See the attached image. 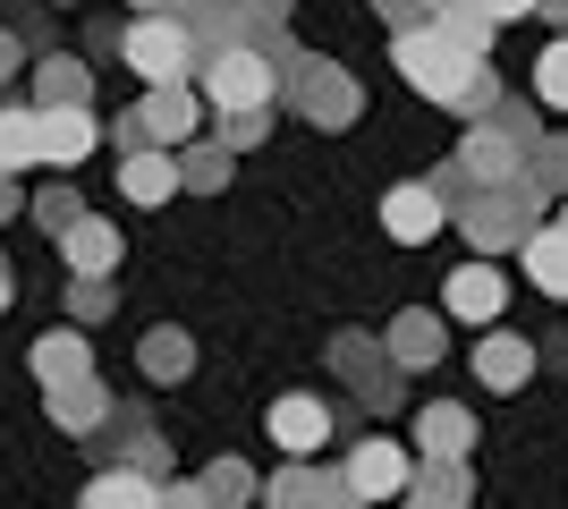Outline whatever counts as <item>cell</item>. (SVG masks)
<instances>
[{"label":"cell","mask_w":568,"mask_h":509,"mask_svg":"<svg viewBox=\"0 0 568 509\" xmlns=\"http://www.w3.org/2000/svg\"><path fill=\"white\" fill-rule=\"evenodd\" d=\"M399 77L416 94H433L442 111H493V69H484V51H467L458 34H442L433 18L399 26V43H390Z\"/></svg>","instance_id":"obj_1"},{"label":"cell","mask_w":568,"mask_h":509,"mask_svg":"<svg viewBox=\"0 0 568 509\" xmlns=\"http://www.w3.org/2000/svg\"><path fill=\"white\" fill-rule=\"evenodd\" d=\"M544 187L535 179H509V187H475L467 204H458V221H467V238H475V255H518L535 230H544Z\"/></svg>","instance_id":"obj_2"},{"label":"cell","mask_w":568,"mask_h":509,"mask_svg":"<svg viewBox=\"0 0 568 509\" xmlns=\"http://www.w3.org/2000/svg\"><path fill=\"white\" fill-rule=\"evenodd\" d=\"M119 60H128L144 85H187V69L204 60V43H195V26L179 18V9H144V18L119 34Z\"/></svg>","instance_id":"obj_3"},{"label":"cell","mask_w":568,"mask_h":509,"mask_svg":"<svg viewBox=\"0 0 568 509\" xmlns=\"http://www.w3.org/2000/svg\"><path fill=\"white\" fill-rule=\"evenodd\" d=\"M535 120L526 111H493V120L467 128V145H458V170H467L475 187H509V179H526L535 170Z\"/></svg>","instance_id":"obj_4"},{"label":"cell","mask_w":568,"mask_h":509,"mask_svg":"<svg viewBox=\"0 0 568 509\" xmlns=\"http://www.w3.org/2000/svg\"><path fill=\"white\" fill-rule=\"evenodd\" d=\"M272 85H281L272 43H221V51H204V102H213V111H263Z\"/></svg>","instance_id":"obj_5"},{"label":"cell","mask_w":568,"mask_h":509,"mask_svg":"<svg viewBox=\"0 0 568 509\" xmlns=\"http://www.w3.org/2000/svg\"><path fill=\"white\" fill-rule=\"evenodd\" d=\"M416 467H425V459H416L407 441H382V434H365V441L348 450V467H339V476H348V492H356V501L374 509V501H407Z\"/></svg>","instance_id":"obj_6"},{"label":"cell","mask_w":568,"mask_h":509,"mask_svg":"<svg viewBox=\"0 0 568 509\" xmlns=\"http://www.w3.org/2000/svg\"><path fill=\"white\" fill-rule=\"evenodd\" d=\"M195 120H204V102L187 94V85H144V102L136 111H128V120H119V136H128V145H195Z\"/></svg>","instance_id":"obj_7"},{"label":"cell","mask_w":568,"mask_h":509,"mask_svg":"<svg viewBox=\"0 0 568 509\" xmlns=\"http://www.w3.org/2000/svg\"><path fill=\"white\" fill-rule=\"evenodd\" d=\"M94 459L102 467H144V476H162L170 450H162V434H153V416H144V408H111L94 425Z\"/></svg>","instance_id":"obj_8"},{"label":"cell","mask_w":568,"mask_h":509,"mask_svg":"<svg viewBox=\"0 0 568 509\" xmlns=\"http://www.w3.org/2000/svg\"><path fill=\"white\" fill-rule=\"evenodd\" d=\"M458 204L442 195V179H407V187H390L382 195V230L399 246H425V238H442V221H450Z\"/></svg>","instance_id":"obj_9"},{"label":"cell","mask_w":568,"mask_h":509,"mask_svg":"<svg viewBox=\"0 0 568 509\" xmlns=\"http://www.w3.org/2000/svg\"><path fill=\"white\" fill-rule=\"evenodd\" d=\"M263 501H272V509H365V501L348 492V476H339V467H314V459H288L281 476L263 485Z\"/></svg>","instance_id":"obj_10"},{"label":"cell","mask_w":568,"mask_h":509,"mask_svg":"<svg viewBox=\"0 0 568 509\" xmlns=\"http://www.w3.org/2000/svg\"><path fill=\"white\" fill-rule=\"evenodd\" d=\"M332 374H348L365 408H390V399H399V365H390V348H374L365 332H339L332 339Z\"/></svg>","instance_id":"obj_11"},{"label":"cell","mask_w":568,"mask_h":509,"mask_svg":"<svg viewBox=\"0 0 568 509\" xmlns=\"http://www.w3.org/2000/svg\"><path fill=\"white\" fill-rule=\"evenodd\" d=\"M382 348H390V365H399V374H433V365H442V348H450V323L433 315V306H407V315L382 332Z\"/></svg>","instance_id":"obj_12"},{"label":"cell","mask_w":568,"mask_h":509,"mask_svg":"<svg viewBox=\"0 0 568 509\" xmlns=\"http://www.w3.org/2000/svg\"><path fill=\"white\" fill-rule=\"evenodd\" d=\"M442 315L450 323H500L509 315V281H500L493 264H458L450 289H442Z\"/></svg>","instance_id":"obj_13"},{"label":"cell","mask_w":568,"mask_h":509,"mask_svg":"<svg viewBox=\"0 0 568 509\" xmlns=\"http://www.w3.org/2000/svg\"><path fill=\"white\" fill-rule=\"evenodd\" d=\"M34 111H43V102H34ZM94 145H102V120L85 111V102H51L43 111V162L51 170H77Z\"/></svg>","instance_id":"obj_14"},{"label":"cell","mask_w":568,"mask_h":509,"mask_svg":"<svg viewBox=\"0 0 568 509\" xmlns=\"http://www.w3.org/2000/svg\"><path fill=\"white\" fill-rule=\"evenodd\" d=\"M179 187H187V170H179L170 145H128V162H119V195L128 204H170Z\"/></svg>","instance_id":"obj_15"},{"label":"cell","mask_w":568,"mask_h":509,"mask_svg":"<svg viewBox=\"0 0 568 509\" xmlns=\"http://www.w3.org/2000/svg\"><path fill=\"white\" fill-rule=\"evenodd\" d=\"M297 111H306L314 128H348L356 120V85L339 69H323V60H297Z\"/></svg>","instance_id":"obj_16"},{"label":"cell","mask_w":568,"mask_h":509,"mask_svg":"<svg viewBox=\"0 0 568 509\" xmlns=\"http://www.w3.org/2000/svg\"><path fill=\"white\" fill-rule=\"evenodd\" d=\"M272 441H281L288 459H314V450L332 441V408H323V399H306V390L272 399Z\"/></svg>","instance_id":"obj_17"},{"label":"cell","mask_w":568,"mask_h":509,"mask_svg":"<svg viewBox=\"0 0 568 509\" xmlns=\"http://www.w3.org/2000/svg\"><path fill=\"white\" fill-rule=\"evenodd\" d=\"M475 383L484 390H526L535 383V348H526L518 332H484L475 339Z\"/></svg>","instance_id":"obj_18"},{"label":"cell","mask_w":568,"mask_h":509,"mask_svg":"<svg viewBox=\"0 0 568 509\" xmlns=\"http://www.w3.org/2000/svg\"><path fill=\"white\" fill-rule=\"evenodd\" d=\"M467 450H475V416L458 399L416 408V459H467Z\"/></svg>","instance_id":"obj_19"},{"label":"cell","mask_w":568,"mask_h":509,"mask_svg":"<svg viewBox=\"0 0 568 509\" xmlns=\"http://www.w3.org/2000/svg\"><path fill=\"white\" fill-rule=\"evenodd\" d=\"M77 509H162V476H144V467H94Z\"/></svg>","instance_id":"obj_20"},{"label":"cell","mask_w":568,"mask_h":509,"mask_svg":"<svg viewBox=\"0 0 568 509\" xmlns=\"http://www.w3.org/2000/svg\"><path fill=\"white\" fill-rule=\"evenodd\" d=\"M60 255H69V272H94V281H111L119 264V230L102 213H77L69 230H60Z\"/></svg>","instance_id":"obj_21"},{"label":"cell","mask_w":568,"mask_h":509,"mask_svg":"<svg viewBox=\"0 0 568 509\" xmlns=\"http://www.w3.org/2000/svg\"><path fill=\"white\" fill-rule=\"evenodd\" d=\"M51 425L60 434H94L102 416H111V390H102V374H77V383H51Z\"/></svg>","instance_id":"obj_22"},{"label":"cell","mask_w":568,"mask_h":509,"mask_svg":"<svg viewBox=\"0 0 568 509\" xmlns=\"http://www.w3.org/2000/svg\"><path fill=\"white\" fill-rule=\"evenodd\" d=\"M467 501H475L467 459H425V467H416V485H407V509H467Z\"/></svg>","instance_id":"obj_23"},{"label":"cell","mask_w":568,"mask_h":509,"mask_svg":"<svg viewBox=\"0 0 568 509\" xmlns=\"http://www.w3.org/2000/svg\"><path fill=\"white\" fill-rule=\"evenodd\" d=\"M26 365H34V383H77V374H94V348H85V332H43L34 348H26Z\"/></svg>","instance_id":"obj_24"},{"label":"cell","mask_w":568,"mask_h":509,"mask_svg":"<svg viewBox=\"0 0 568 509\" xmlns=\"http://www.w3.org/2000/svg\"><path fill=\"white\" fill-rule=\"evenodd\" d=\"M518 255H526V281H535L544 297H568V230H560V221H544Z\"/></svg>","instance_id":"obj_25"},{"label":"cell","mask_w":568,"mask_h":509,"mask_svg":"<svg viewBox=\"0 0 568 509\" xmlns=\"http://www.w3.org/2000/svg\"><path fill=\"white\" fill-rule=\"evenodd\" d=\"M136 365H144V383H187V374H195V339L162 323V332L136 339Z\"/></svg>","instance_id":"obj_26"},{"label":"cell","mask_w":568,"mask_h":509,"mask_svg":"<svg viewBox=\"0 0 568 509\" xmlns=\"http://www.w3.org/2000/svg\"><path fill=\"white\" fill-rule=\"evenodd\" d=\"M26 162H43V111L34 102L0 111V170H26Z\"/></svg>","instance_id":"obj_27"},{"label":"cell","mask_w":568,"mask_h":509,"mask_svg":"<svg viewBox=\"0 0 568 509\" xmlns=\"http://www.w3.org/2000/svg\"><path fill=\"white\" fill-rule=\"evenodd\" d=\"M34 102H85V60H43V69H34Z\"/></svg>","instance_id":"obj_28"},{"label":"cell","mask_w":568,"mask_h":509,"mask_svg":"<svg viewBox=\"0 0 568 509\" xmlns=\"http://www.w3.org/2000/svg\"><path fill=\"white\" fill-rule=\"evenodd\" d=\"M179 170H187L195 195H213L221 179H230V145H179Z\"/></svg>","instance_id":"obj_29"},{"label":"cell","mask_w":568,"mask_h":509,"mask_svg":"<svg viewBox=\"0 0 568 509\" xmlns=\"http://www.w3.org/2000/svg\"><path fill=\"white\" fill-rule=\"evenodd\" d=\"M204 492H213V501L221 509H246V501H255V476H246V467H237V459H213V467H204Z\"/></svg>","instance_id":"obj_30"},{"label":"cell","mask_w":568,"mask_h":509,"mask_svg":"<svg viewBox=\"0 0 568 509\" xmlns=\"http://www.w3.org/2000/svg\"><path fill=\"white\" fill-rule=\"evenodd\" d=\"M535 94H544L551 111H568V34L544 51V60H535Z\"/></svg>","instance_id":"obj_31"},{"label":"cell","mask_w":568,"mask_h":509,"mask_svg":"<svg viewBox=\"0 0 568 509\" xmlns=\"http://www.w3.org/2000/svg\"><path fill=\"white\" fill-rule=\"evenodd\" d=\"M544 195H568V136H551V145H535V170H526Z\"/></svg>","instance_id":"obj_32"},{"label":"cell","mask_w":568,"mask_h":509,"mask_svg":"<svg viewBox=\"0 0 568 509\" xmlns=\"http://www.w3.org/2000/svg\"><path fill=\"white\" fill-rule=\"evenodd\" d=\"M69 315H77V323H102V315H111V281L77 272V281H69Z\"/></svg>","instance_id":"obj_33"},{"label":"cell","mask_w":568,"mask_h":509,"mask_svg":"<svg viewBox=\"0 0 568 509\" xmlns=\"http://www.w3.org/2000/svg\"><path fill=\"white\" fill-rule=\"evenodd\" d=\"M77 213H85V204H77L69 187H34V221H43V230H69Z\"/></svg>","instance_id":"obj_34"},{"label":"cell","mask_w":568,"mask_h":509,"mask_svg":"<svg viewBox=\"0 0 568 509\" xmlns=\"http://www.w3.org/2000/svg\"><path fill=\"white\" fill-rule=\"evenodd\" d=\"M221 145H263V111H221Z\"/></svg>","instance_id":"obj_35"},{"label":"cell","mask_w":568,"mask_h":509,"mask_svg":"<svg viewBox=\"0 0 568 509\" xmlns=\"http://www.w3.org/2000/svg\"><path fill=\"white\" fill-rule=\"evenodd\" d=\"M162 509H221L204 485H162Z\"/></svg>","instance_id":"obj_36"},{"label":"cell","mask_w":568,"mask_h":509,"mask_svg":"<svg viewBox=\"0 0 568 509\" xmlns=\"http://www.w3.org/2000/svg\"><path fill=\"white\" fill-rule=\"evenodd\" d=\"M475 9H484V18H493V26H509V18H526L535 0H475Z\"/></svg>","instance_id":"obj_37"},{"label":"cell","mask_w":568,"mask_h":509,"mask_svg":"<svg viewBox=\"0 0 568 509\" xmlns=\"http://www.w3.org/2000/svg\"><path fill=\"white\" fill-rule=\"evenodd\" d=\"M18 60H26V51H18V34L0 26V77H18Z\"/></svg>","instance_id":"obj_38"},{"label":"cell","mask_w":568,"mask_h":509,"mask_svg":"<svg viewBox=\"0 0 568 509\" xmlns=\"http://www.w3.org/2000/svg\"><path fill=\"white\" fill-rule=\"evenodd\" d=\"M9 179H18V170H0V221H9V213H18V204H26V195L9 187Z\"/></svg>","instance_id":"obj_39"},{"label":"cell","mask_w":568,"mask_h":509,"mask_svg":"<svg viewBox=\"0 0 568 509\" xmlns=\"http://www.w3.org/2000/svg\"><path fill=\"white\" fill-rule=\"evenodd\" d=\"M0 315H9V264H0Z\"/></svg>","instance_id":"obj_40"},{"label":"cell","mask_w":568,"mask_h":509,"mask_svg":"<svg viewBox=\"0 0 568 509\" xmlns=\"http://www.w3.org/2000/svg\"><path fill=\"white\" fill-rule=\"evenodd\" d=\"M535 9H551V18H568V0H535Z\"/></svg>","instance_id":"obj_41"},{"label":"cell","mask_w":568,"mask_h":509,"mask_svg":"<svg viewBox=\"0 0 568 509\" xmlns=\"http://www.w3.org/2000/svg\"><path fill=\"white\" fill-rule=\"evenodd\" d=\"M416 9H425V18H433V9H450V0H416Z\"/></svg>","instance_id":"obj_42"},{"label":"cell","mask_w":568,"mask_h":509,"mask_svg":"<svg viewBox=\"0 0 568 509\" xmlns=\"http://www.w3.org/2000/svg\"><path fill=\"white\" fill-rule=\"evenodd\" d=\"M136 9H179V0H136Z\"/></svg>","instance_id":"obj_43"},{"label":"cell","mask_w":568,"mask_h":509,"mask_svg":"<svg viewBox=\"0 0 568 509\" xmlns=\"http://www.w3.org/2000/svg\"><path fill=\"white\" fill-rule=\"evenodd\" d=\"M551 221H560V230H568V195H560V213H551Z\"/></svg>","instance_id":"obj_44"}]
</instances>
